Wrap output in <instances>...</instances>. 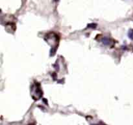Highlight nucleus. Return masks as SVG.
Masks as SVG:
<instances>
[{
  "label": "nucleus",
  "mask_w": 133,
  "mask_h": 125,
  "mask_svg": "<svg viewBox=\"0 0 133 125\" xmlns=\"http://www.w3.org/2000/svg\"><path fill=\"white\" fill-rule=\"evenodd\" d=\"M101 41H102V43L105 45H106V46H109L112 43L111 40L109 38H103Z\"/></svg>",
  "instance_id": "1"
},
{
  "label": "nucleus",
  "mask_w": 133,
  "mask_h": 125,
  "mask_svg": "<svg viewBox=\"0 0 133 125\" xmlns=\"http://www.w3.org/2000/svg\"><path fill=\"white\" fill-rule=\"evenodd\" d=\"M128 36H129V37L131 40H133V29L129 30V33H128Z\"/></svg>",
  "instance_id": "2"
},
{
  "label": "nucleus",
  "mask_w": 133,
  "mask_h": 125,
  "mask_svg": "<svg viewBox=\"0 0 133 125\" xmlns=\"http://www.w3.org/2000/svg\"><path fill=\"white\" fill-rule=\"evenodd\" d=\"M96 25H97V24H90L88 25V27L95 28V27H96Z\"/></svg>",
  "instance_id": "3"
}]
</instances>
